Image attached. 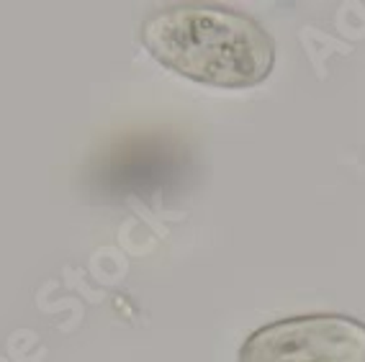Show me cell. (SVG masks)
Wrapping results in <instances>:
<instances>
[{"label": "cell", "mask_w": 365, "mask_h": 362, "mask_svg": "<svg viewBox=\"0 0 365 362\" xmlns=\"http://www.w3.org/2000/svg\"><path fill=\"white\" fill-rule=\"evenodd\" d=\"M240 362H365V324L347 314L278 319L245 339Z\"/></svg>", "instance_id": "7a4b0ae2"}, {"label": "cell", "mask_w": 365, "mask_h": 362, "mask_svg": "<svg viewBox=\"0 0 365 362\" xmlns=\"http://www.w3.org/2000/svg\"><path fill=\"white\" fill-rule=\"evenodd\" d=\"M142 41L163 67L227 90L265 83L275 65L273 36L232 8L201 3L160 8L144 19Z\"/></svg>", "instance_id": "6da1fadb"}]
</instances>
